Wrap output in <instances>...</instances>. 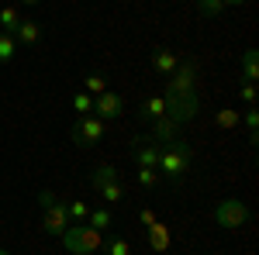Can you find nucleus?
<instances>
[{"instance_id":"10","label":"nucleus","mask_w":259,"mask_h":255,"mask_svg":"<svg viewBox=\"0 0 259 255\" xmlns=\"http://www.w3.org/2000/svg\"><path fill=\"white\" fill-rule=\"evenodd\" d=\"M183 128V124H177V121L169 118V114H162V118L152 121V141H177V131Z\"/></svg>"},{"instance_id":"2","label":"nucleus","mask_w":259,"mask_h":255,"mask_svg":"<svg viewBox=\"0 0 259 255\" xmlns=\"http://www.w3.org/2000/svg\"><path fill=\"white\" fill-rule=\"evenodd\" d=\"M190 159H194V148L187 141H166L159 148V169L169 183H180V176L190 169Z\"/></svg>"},{"instance_id":"18","label":"nucleus","mask_w":259,"mask_h":255,"mask_svg":"<svg viewBox=\"0 0 259 255\" xmlns=\"http://www.w3.org/2000/svg\"><path fill=\"white\" fill-rule=\"evenodd\" d=\"M14 52H18V38L7 35V31H0V66L14 59Z\"/></svg>"},{"instance_id":"6","label":"nucleus","mask_w":259,"mask_h":255,"mask_svg":"<svg viewBox=\"0 0 259 255\" xmlns=\"http://www.w3.org/2000/svg\"><path fill=\"white\" fill-rule=\"evenodd\" d=\"M211 214H214V224H218V228H228V231H232V228H242V224L249 221V207L232 196V200H221Z\"/></svg>"},{"instance_id":"26","label":"nucleus","mask_w":259,"mask_h":255,"mask_svg":"<svg viewBox=\"0 0 259 255\" xmlns=\"http://www.w3.org/2000/svg\"><path fill=\"white\" fill-rule=\"evenodd\" d=\"M73 107H76L80 114H94V97L83 90V93H76V97H73Z\"/></svg>"},{"instance_id":"1","label":"nucleus","mask_w":259,"mask_h":255,"mask_svg":"<svg viewBox=\"0 0 259 255\" xmlns=\"http://www.w3.org/2000/svg\"><path fill=\"white\" fill-rule=\"evenodd\" d=\"M59 241L69 255H94L104 248V231L90 228V224H69Z\"/></svg>"},{"instance_id":"9","label":"nucleus","mask_w":259,"mask_h":255,"mask_svg":"<svg viewBox=\"0 0 259 255\" xmlns=\"http://www.w3.org/2000/svg\"><path fill=\"white\" fill-rule=\"evenodd\" d=\"M121 111H124V100H121L118 93L104 90L100 97H94V114H97L100 121H114V118H121Z\"/></svg>"},{"instance_id":"30","label":"nucleus","mask_w":259,"mask_h":255,"mask_svg":"<svg viewBox=\"0 0 259 255\" xmlns=\"http://www.w3.org/2000/svg\"><path fill=\"white\" fill-rule=\"evenodd\" d=\"M21 4H28V7H35V4H38V0H21Z\"/></svg>"},{"instance_id":"33","label":"nucleus","mask_w":259,"mask_h":255,"mask_svg":"<svg viewBox=\"0 0 259 255\" xmlns=\"http://www.w3.org/2000/svg\"><path fill=\"white\" fill-rule=\"evenodd\" d=\"M180 4H183V0H180Z\"/></svg>"},{"instance_id":"20","label":"nucleus","mask_w":259,"mask_h":255,"mask_svg":"<svg viewBox=\"0 0 259 255\" xmlns=\"http://www.w3.org/2000/svg\"><path fill=\"white\" fill-rule=\"evenodd\" d=\"M218 128H225V131H232V128H239L242 118H239V111H232V107H225V111H218Z\"/></svg>"},{"instance_id":"22","label":"nucleus","mask_w":259,"mask_h":255,"mask_svg":"<svg viewBox=\"0 0 259 255\" xmlns=\"http://www.w3.org/2000/svg\"><path fill=\"white\" fill-rule=\"evenodd\" d=\"M104 245H107V255H132L128 238H104Z\"/></svg>"},{"instance_id":"23","label":"nucleus","mask_w":259,"mask_h":255,"mask_svg":"<svg viewBox=\"0 0 259 255\" xmlns=\"http://www.w3.org/2000/svg\"><path fill=\"white\" fill-rule=\"evenodd\" d=\"M197 11L204 18H218L221 11H225V0H197Z\"/></svg>"},{"instance_id":"8","label":"nucleus","mask_w":259,"mask_h":255,"mask_svg":"<svg viewBox=\"0 0 259 255\" xmlns=\"http://www.w3.org/2000/svg\"><path fill=\"white\" fill-rule=\"evenodd\" d=\"M194 83H197V66H194V62H180L177 69L169 73V86H166V93H190Z\"/></svg>"},{"instance_id":"34","label":"nucleus","mask_w":259,"mask_h":255,"mask_svg":"<svg viewBox=\"0 0 259 255\" xmlns=\"http://www.w3.org/2000/svg\"><path fill=\"white\" fill-rule=\"evenodd\" d=\"M94 255H97V252H94Z\"/></svg>"},{"instance_id":"31","label":"nucleus","mask_w":259,"mask_h":255,"mask_svg":"<svg viewBox=\"0 0 259 255\" xmlns=\"http://www.w3.org/2000/svg\"><path fill=\"white\" fill-rule=\"evenodd\" d=\"M228 4H245V0H225V7H228Z\"/></svg>"},{"instance_id":"21","label":"nucleus","mask_w":259,"mask_h":255,"mask_svg":"<svg viewBox=\"0 0 259 255\" xmlns=\"http://www.w3.org/2000/svg\"><path fill=\"white\" fill-rule=\"evenodd\" d=\"M242 124H245V131H249V141L256 145V138H259V111H256V104L249 107V114L242 118Z\"/></svg>"},{"instance_id":"5","label":"nucleus","mask_w":259,"mask_h":255,"mask_svg":"<svg viewBox=\"0 0 259 255\" xmlns=\"http://www.w3.org/2000/svg\"><path fill=\"white\" fill-rule=\"evenodd\" d=\"M166 97V114L183 124V121H190L194 114L200 111V100H197V90H190V93H162Z\"/></svg>"},{"instance_id":"25","label":"nucleus","mask_w":259,"mask_h":255,"mask_svg":"<svg viewBox=\"0 0 259 255\" xmlns=\"http://www.w3.org/2000/svg\"><path fill=\"white\" fill-rule=\"evenodd\" d=\"M139 183L145 186V190H152V186L159 183V169H145V166H139Z\"/></svg>"},{"instance_id":"7","label":"nucleus","mask_w":259,"mask_h":255,"mask_svg":"<svg viewBox=\"0 0 259 255\" xmlns=\"http://www.w3.org/2000/svg\"><path fill=\"white\" fill-rule=\"evenodd\" d=\"M104 121L97 114H83L80 124H73V145H80V148H90V145H97L100 138H104Z\"/></svg>"},{"instance_id":"16","label":"nucleus","mask_w":259,"mask_h":255,"mask_svg":"<svg viewBox=\"0 0 259 255\" xmlns=\"http://www.w3.org/2000/svg\"><path fill=\"white\" fill-rule=\"evenodd\" d=\"M166 114V97H149L145 104H142V118L145 121H156Z\"/></svg>"},{"instance_id":"13","label":"nucleus","mask_w":259,"mask_h":255,"mask_svg":"<svg viewBox=\"0 0 259 255\" xmlns=\"http://www.w3.org/2000/svg\"><path fill=\"white\" fill-rule=\"evenodd\" d=\"M177 66H180L177 52H169V48H159V52H152V69H156V73L169 76V73H173Z\"/></svg>"},{"instance_id":"17","label":"nucleus","mask_w":259,"mask_h":255,"mask_svg":"<svg viewBox=\"0 0 259 255\" xmlns=\"http://www.w3.org/2000/svg\"><path fill=\"white\" fill-rule=\"evenodd\" d=\"M18 24H21V18H18V7H0V31L14 35V31H18Z\"/></svg>"},{"instance_id":"14","label":"nucleus","mask_w":259,"mask_h":255,"mask_svg":"<svg viewBox=\"0 0 259 255\" xmlns=\"http://www.w3.org/2000/svg\"><path fill=\"white\" fill-rule=\"evenodd\" d=\"M149 245H152V252H159V255L169 248V228H166L162 221L149 224Z\"/></svg>"},{"instance_id":"3","label":"nucleus","mask_w":259,"mask_h":255,"mask_svg":"<svg viewBox=\"0 0 259 255\" xmlns=\"http://www.w3.org/2000/svg\"><path fill=\"white\" fill-rule=\"evenodd\" d=\"M38 203H41V228H45V235L52 238H62V231L73 224V217H69V207L56 200V193H49V190H41L38 193Z\"/></svg>"},{"instance_id":"27","label":"nucleus","mask_w":259,"mask_h":255,"mask_svg":"<svg viewBox=\"0 0 259 255\" xmlns=\"http://www.w3.org/2000/svg\"><path fill=\"white\" fill-rule=\"evenodd\" d=\"M66 207H69V217H73V221H80V217L90 214V207H87L83 200H73V203H66Z\"/></svg>"},{"instance_id":"11","label":"nucleus","mask_w":259,"mask_h":255,"mask_svg":"<svg viewBox=\"0 0 259 255\" xmlns=\"http://www.w3.org/2000/svg\"><path fill=\"white\" fill-rule=\"evenodd\" d=\"M14 38H18V45H38V41H41V24H38V21H31V18H21Z\"/></svg>"},{"instance_id":"24","label":"nucleus","mask_w":259,"mask_h":255,"mask_svg":"<svg viewBox=\"0 0 259 255\" xmlns=\"http://www.w3.org/2000/svg\"><path fill=\"white\" fill-rule=\"evenodd\" d=\"M83 86H87V93H90V97H100V93L107 90V79H104V76H94V73H90V76L83 79Z\"/></svg>"},{"instance_id":"12","label":"nucleus","mask_w":259,"mask_h":255,"mask_svg":"<svg viewBox=\"0 0 259 255\" xmlns=\"http://www.w3.org/2000/svg\"><path fill=\"white\" fill-rule=\"evenodd\" d=\"M132 159H135L139 166H145V169H159V145H156V141H152V145H135Z\"/></svg>"},{"instance_id":"4","label":"nucleus","mask_w":259,"mask_h":255,"mask_svg":"<svg viewBox=\"0 0 259 255\" xmlns=\"http://www.w3.org/2000/svg\"><path fill=\"white\" fill-rule=\"evenodd\" d=\"M94 190H97L100 200L111 203V207H118L121 200H124V190H121V183H118V173H114V166H107V162L94 169Z\"/></svg>"},{"instance_id":"15","label":"nucleus","mask_w":259,"mask_h":255,"mask_svg":"<svg viewBox=\"0 0 259 255\" xmlns=\"http://www.w3.org/2000/svg\"><path fill=\"white\" fill-rule=\"evenodd\" d=\"M242 76H245V83H256L259 79V52L252 45L242 52Z\"/></svg>"},{"instance_id":"32","label":"nucleus","mask_w":259,"mask_h":255,"mask_svg":"<svg viewBox=\"0 0 259 255\" xmlns=\"http://www.w3.org/2000/svg\"><path fill=\"white\" fill-rule=\"evenodd\" d=\"M0 255H11V252H4V248H0Z\"/></svg>"},{"instance_id":"28","label":"nucleus","mask_w":259,"mask_h":255,"mask_svg":"<svg viewBox=\"0 0 259 255\" xmlns=\"http://www.w3.org/2000/svg\"><path fill=\"white\" fill-rule=\"evenodd\" d=\"M239 97L245 100L249 107H252V104H256V83H245V86H242V93H239Z\"/></svg>"},{"instance_id":"19","label":"nucleus","mask_w":259,"mask_h":255,"mask_svg":"<svg viewBox=\"0 0 259 255\" xmlns=\"http://www.w3.org/2000/svg\"><path fill=\"white\" fill-rule=\"evenodd\" d=\"M90 228H97V231H107V228H111V211H104V207H97V211H94V207H90Z\"/></svg>"},{"instance_id":"29","label":"nucleus","mask_w":259,"mask_h":255,"mask_svg":"<svg viewBox=\"0 0 259 255\" xmlns=\"http://www.w3.org/2000/svg\"><path fill=\"white\" fill-rule=\"evenodd\" d=\"M139 221L145 224V228H149V224H156L159 217H156V211H152V207H142V211H139Z\"/></svg>"}]
</instances>
